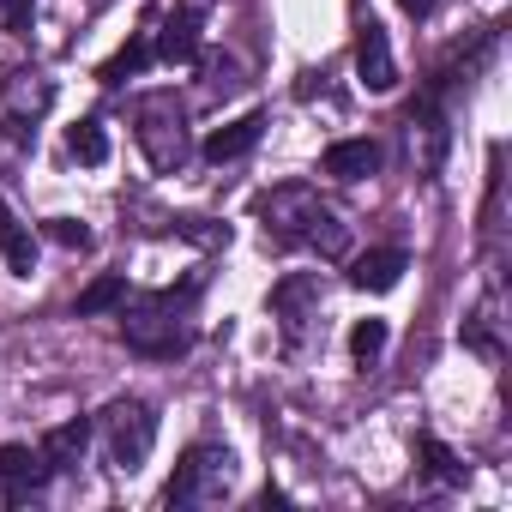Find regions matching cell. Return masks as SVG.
Instances as JSON below:
<instances>
[{
  "mask_svg": "<svg viewBox=\"0 0 512 512\" xmlns=\"http://www.w3.org/2000/svg\"><path fill=\"white\" fill-rule=\"evenodd\" d=\"M380 350H386V320H356L350 326V356L356 362H374Z\"/></svg>",
  "mask_w": 512,
  "mask_h": 512,
  "instance_id": "cell-19",
  "label": "cell"
},
{
  "mask_svg": "<svg viewBox=\"0 0 512 512\" xmlns=\"http://www.w3.org/2000/svg\"><path fill=\"white\" fill-rule=\"evenodd\" d=\"M133 121H139V151L151 157V169L169 175V169L187 163V109L175 103V91H151V97H139Z\"/></svg>",
  "mask_w": 512,
  "mask_h": 512,
  "instance_id": "cell-4",
  "label": "cell"
},
{
  "mask_svg": "<svg viewBox=\"0 0 512 512\" xmlns=\"http://www.w3.org/2000/svg\"><path fill=\"white\" fill-rule=\"evenodd\" d=\"M398 7H404V13H410V19H428V13H434V7H440V0H398Z\"/></svg>",
  "mask_w": 512,
  "mask_h": 512,
  "instance_id": "cell-22",
  "label": "cell"
},
{
  "mask_svg": "<svg viewBox=\"0 0 512 512\" xmlns=\"http://www.w3.org/2000/svg\"><path fill=\"white\" fill-rule=\"evenodd\" d=\"M356 79L368 91H392L398 85V61H392V43H386L380 19H362V31H356Z\"/></svg>",
  "mask_w": 512,
  "mask_h": 512,
  "instance_id": "cell-8",
  "label": "cell"
},
{
  "mask_svg": "<svg viewBox=\"0 0 512 512\" xmlns=\"http://www.w3.org/2000/svg\"><path fill=\"white\" fill-rule=\"evenodd\" d=\"M31 19H37V0H0V25H7L13 37H25Z\"/></svg>",
  "mask_w": 512,
  "mask_h": 512,
  "instance_id": "cell-21",
  "label": "cell"
},
{
  "mask_svg": "<svg viewBox=\"0 0 512 512\" xmlns=\"http://www.w3.org/2000/svg\"><path fill=\"white\" fill-rule=\"evenodd\" d=\"M49 109H55V85L43 73H13L7 85H0V139L25 145Z\"/></svg>",
  "mask_w": 512,
  "mask_h": 512,
  "instance_id": "cell-6",
  "label": "cell"
},
{
  "mask_svg": "<svg viewBox=\"0 0 512 512\" xmlns=\"http://www.w3.org/2000/svg\"><path fill=\"white\" fill-rule=\"evenodd\" d=\"M103 446H109L115 470H139L157 446V410L145 398H115L103 410Z\"/></svg>",
  "mask_w": 512,
  "mask_h": 512,
  "instance_id": "cell-5",
  "label": "cell"
},
{
  "mask_svg": "<svg viewBox=\"0 0 512 512\" xmlns=\"http://www.w3.org/2000/svg\"><path fill=\"white\" fill-rule=\"evenodd\" d=\"M404 272H410V253H404V247H374V253H362V260L350 266V284L386 296V290H398Z\"/></svg>",
  "mask_w": 512,
  "mask_h": 512,
  "instance_id": "cell-9",
  "label": "cell"
},
{
  "mask_svg": "<svg viewBox=\"0 0 512 512\" xmlns=\"http://www.w3.org/2000/svg\"><path fill=\"white\" fill-rule=\"evenodd\" d=\"M85 446H91V422L79 416V422H61V428H49L37 452H43V464H49V470H73V464L85 458Z\"/></svg>",
  "mask_w": 512,
  "mask_h": 512,
  "instance_id": "cell-14",
  "label": "cell"
},
{
  "mask_svg": "<svg viewBox=\"0 0 512 512\" xmlns=\"http://www.w3.org/2000/svg\"><path fill=\"white\" fill-rule=\"evenodd\" d=\"M235 488V458H229V446H187L181 452V464H175V476H169V488H163V506H217L223 494Z\"/></svg>",
  "mask_w": 512,
  "mask_h": 512,
  "instance_id": "cell-3",
  "label": "cell"
},
{
  "mask_svg": "<svg viewBox=\"0 0 512 512\" xmlns=\"http://www.w3.org/2000/svg\"><path fill=\"white\" fill-rule=\"evenodd\" d=\"M416 452H422V464H428L440 482H464V464H458V452H452V446H440L434 434H422V440H416Z\"/></svg>",
  "mask_w": 512,
  "mask_h": 512,
  "instance_id": "cell-18",
  "label": "cell"
},
{
  "mask_svg": "<svg viewBox=\"0 0 512 512\" xmlns=\"http://www.w3.org/2000/svg\"><path fill=\"white\" fill-rule=\"evenodd\" d=\"M187 308H193V284L181 296L175 290H157V296L121 302V338L139 356H181L187 350Z\"/></svg>",
  "mask_w": 512,
  "mask_h": 512,
  "instance_id": "cell-2",
  "label": "cell"
},
{
  "mask_svg": "<svg viewBox=\"0 0 512 512\" xmlns=\"http://www.w3.org/2000/svg\"><path fill=\"white\" fill-rule=\"evenodd\" d=\"M260 133H266V115H241V121L217 127V133L205 139V157H211V163H235V157H247L253 145H260Z\"/></svg>",
  "mask_w": 512,
  "mask_h": 512,
  "instance_id": "cell-13",
  "label": "cell"
},
{
  "mask_svg": "<svg viewBox=\"0 0 512 512\" xmlns=\"http://www.w3.org/2000/svg\"><path fill=\"white\" fill-rule=\"evenodd\" d=\"M260 217H266V235L284 241V247H320L326 260H338L344 253V217L332 205H320L308 187H278L260 199Z\"/></svg>",
  "mask_w": 512,
  "mask_h": 512,
  "instance_id": "cell-1",
  "label": "cell"
},
{
  "mask_svg": "<svg viewBox=\"0 0 512 512\" xmlns=\"http://www.w3.org/2000/svg\"><path fill=\"white\" fill-rule=\"evenodd\" d=\"M380 163H386V151H380L374 139H338V145L320 157V169L338 175V181H362V175H374Z\"/></svg>",
  "mask_w": 512,
  "mask_h": 512,
  "instance_id": "cell-10",
  "label": "cell"
},
{
  "mask_svg": "<svg viewBox=\"0 0 512 512\" xmlns=\"http://www.w3.org/2000/svg\"><path fill=\"white\" fill-rule=\"evenodd\" d=\"M0 260H7L13 278H31V272H37V241H31V229L13 217L7 199H0Z\"/></svg>",
  "mask_w": 512,
  "mask_h": 512,
  "instance_id": "cell-12",
  "label": "cell"
},
{
  "mask_svg": "<svg viewBox=\"0 0 512 512\" xmlns=\"http://www.w3.org/2000/svg\"><path fill=\"white\" fill-rule=\"evenodd\" d=\"M151 55H163L169 67L199 61V13H193V7L169 13V19H163V37H157V49H151Z\"/></svg>",
  "mask_w": 512,
  "mask_h": 512,
  "instance_id": "cell-11",
  "label": "cell"
},
{
  "mask_svg": "<svg viewBox=\"0 0 512 512\" xmlns=\"http://www.w3.org/2000/svg\"><path fill=\"white\" fill-rule=\"evenodd\" d=\"M145 67H151V43H145V37H127V49H115L97 79H103V85H121V79H133V73H145Z\"/></svg>",
  "mask_w": 512,
  "mask_h": 512,
  "instance_id": "cell-16",
  "label": "cell"
},
{
  "mask_svg": "<svg viewBox=\"0 0 512 512\" xmlns=\"http://www.w3.org/2000/svg\"><path fill=\"white\" fill-rule=\"evenodd\" d=\"M49 476H55V470L43 464V452H37V446H0V494H7V506L37 500Z\"/></svg>",
  "mask_w": 512,
  "mask_h": 512,
  "instance_id": "cell-7",
  "label": "cell"
},
{
  "mask_svg": "<svg viewBox=\"0 0 512 512\" xmlns=\"http://www.w3.org/2000/svg\"><path fill=\"white\" fill-rule=\"evenodd\" d=\"M121 302H127V278H121V272H103L97 284H85V290H79L73 314H85V320H91V314H109V308H121Z\"/></svg>",
  "mask_w": 512,
  "mask_h": 512,
  "instance_id": "cell-15",
  "label": "cell"
},
{
  "mask_svg": "<svg viewBox=\"0 0 512 512\" xmlns=\"http://www.w3.org/2000/svg\"><path fill=\"white\" fill-rule=\"evenodd\" d=\"M67 151L79 157V163H109V133H103V121H79L73 133H67Z\"/></svg>",
  "mask_w": 512,
  "mask_h": 512,
  "instance_id": "cell-17",
  "label": "cell"
},
{
  "mask_svg": "<svg viewBox=\"0 0 512 512\" xmlns=\"http://www.w3.org/2000/svg\"><path fill=\"white\" fill-rule=\"evenodd\" d=\"M43 235H49L55 247H67V253H85V247H91V229H85V223H73V217H49V223H43Z\"/></svg>",
  "mask_w": 512,
  "mask_h": 512,
  "instance_id": "cell-20",
  "label": "cell"
}]
</instances>
